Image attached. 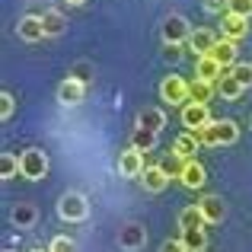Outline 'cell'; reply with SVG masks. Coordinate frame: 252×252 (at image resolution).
Returning a JSON list of instances; mask_svg holds the SVG:
<instances>
[{"label": "cell", "mask_w": 252, "mask_h": 252, "mask_svg": "<svg viewBox=\"0 0 252 252\" xmlns=\"http://www.w3.org/2000/svg\"><path fill=\"white\" fill-rule=\"evenodd\" d=\"M191 134L201 144H208V147H217V144H236L240 128H236V122H230V118H220V122H208L204 128L191 131Z\"/></svg>", "instance_id": "cell-1"}, {"label": "cell", "mask_w": 252, "mask_h": 252, "mask_svg": "<svg viewBox=\"0 0 252 252\" xmlns=\"http://www.w3.org/2000/svg\"><path fill=\"white\" fill-rule=\"evenodd\" d=\"M45 172H48V157H45L38 147H29V150L19 154V176L23 179L38 182V179H45Z\"/></svg>", "instance_id": "cell-2"}, {"label": "cell", "mask_w": 252, "mask_h": 252, "mask_svg": "<svg viewBox=\"0 0 252 252\" xmlns=\"http://www.w3.org/2000/svg\"><path fill=\"white\" fill-rule=\"evenodd\" d=\"M58 214H61L64 220H83V217L90 214V204H86V198L80 191H67V195L58 201Z\"/></svg>", "instance_id": "cell-3"}, {"label": "cell", "mask_w": 252, "mask_h": 252, "mask_svg": "<svg viewBox=\"0 0 252 252\" xmlns=\"http://www.w3.org/2000/svg\"><path fill=\"white\" fill-rule=\"evenodd\" d=\"M160 96H163V102H169V105H189V80H182V77H166V80L160 83Z\"/></svg>", "instance_id": "cell-4"}, {"label": "cell", "mask_w": 252, "mask_h": 252, "mask_svg": "<svg viewBox=\"0 0 252 252\" xmlns=\"http://www.w3.org/2000/svg\"><path fill=\"white\" fill-rule=\"evenodd\" d=\"M163 38H166V45H179V42H185V38H191V29H189V23H185V16H179V13L166 16V23H163Z\"/></svg>", "instance_id": "cell-5"}, {"label": "cell", "mask_w": 252, "mask_h": 252, "mask_svg": "<svg viewBox=\"0 0 252 252\" xmlns=\"http://www.w3.org/2000/svg\"><path fill=\"white\" fill-rule=\"evenodd\" d=\"M83 93H86V83L80 80V77H67V80L58 86V102L61 105H80Z\"/></svg>", "instance_id": "cell-6"}, {"label": "cell", "mask_w": 252, "mask_h": 252, "mask_svg": "<svg viewBox=\"0 0 252 252\" xmlns=\"http://www.w3.org/2000/svg\"><path fill=\"white\" fill-rule=\"evenodd\" d=\"M118 169H122V176H128V179H134V176H141L144 169V154L137 147H128L125 154H118Z\"/></svg>", "instance_id": "cell-7"}, {"label": "cell", "mask_w": 252, "mask_h": 252, "mask_svg": "<svg viewBox=\"0 0 252 252\" xmlns=\"http://www.w3.org/2000/svg\"><path fill=\"white\" fill-rule=\"evenodd\" d=\"M211 122V115H208V105H201V102H189L182 109V125L189 131H198V128H204V125Z\"/></svg>", "instance_id": "cell-8"}, {"label": "cell", "mask_w": 252, "mask_h": 252, "mask_svg": "<svg viewBox=\"0 0 252 252\" xmlns=\"http://www.w3.org/2000/svg\"><path fill=\"white\" fill-rule=\"evenodd\" d=\"M220 29H223V38L236 42V38H246L249 19L246 16H236V13H227V16H223V23H220Z\"/></svg>", "instance_id": "cell-9"}, {"label": "cell", "mask_w": 252, "mask_h": 252, "mask_svg": "<svg viewBox=\"0 0 252 252\" xmlns=\"http://www.w3.org/2000/svg\"><path fill=\"white\" fill-rule=\"evenodd\" d=\"M211 58H214L223 70H230L236 64V42H230V38H217V45L211 48Z\"/></svg>", "instance_id": "cell-10"}, {"label": "cell", "mask_w": 252, "mask_h": 252, "mask_svg": "<svg viewBox=\"0 0 252 252\" xmlns=\"http://www.w3.org/2000/svg\"><path fill=\"white\" fill-rule=\"evenodd\" d=\"M16 32H19L23 42H38V38H45L42 16H23V19H19V26H16Z\"/></svg>", "instance_id": "cell-11"}, {"label": "cell", "mask_w": 252, "mask_h": 252, "mask_svg": "<svg viewBox=\"0 0 252 252\" xmlns=\"http://www.w3.org/2000/svg\"><path fill=\"white\" fill-rule=\"evenodd\" d=\"M182 185L185 189H201L204 182H208V172H204V166L198 160H185V166H182Z\"/></svg>", "instance_id": "cell-12"}, {"label": "cell", "mask_w": 252, "mask_h": 252, "mask_svg": "<svg viewBox=\"0 0 252 252\" xmlns=\"http://www.w3.org/2000/svg\"><path fill=\"white\" fill-rule=\"evenodd\" d=\"M189 45H191V51H195L198 58H204V55H211V48L217 45V35L211 29H195L191 38H189Z\"/></svg>", "instance_id": "cell-13"}, {"label": "cell", "mask_w": 252, "mask_h": 252, "mask_svg": "<svg viewBox=\"0 0 252 252\" xmlns=\"http://www.w3.org/2000/svg\"><path fill=\"white\" fill-rule=\"evenodd\" d=\"M141 176H144V179H141L144 189L154 191V195H157V191H163V189L169 185V176H166V169H163V166H147Z\"/></svg>", "instance_id": "cell-14"}, {"label": "cell", "mask_w": 252, "mask_h": 252, "mask_svg": "<svg viewBox=\"0 0 252 252\" xmlns=\"http://www.w3.org/2000/svg\"><path fill=\"white\" fill-rule=\"evenodd\" d=\"M214 93H217V83H211V80H201V77H195V80L189 83V99H191V102H201V105H208Z\"/></svg>", "instance_id": "cell-15"}, {"label": "cell", "mask_w": 252, "mask_h": 252, "mask_svg": "<svg viewBox=\"0 0 252 252\" xmlns=\"http://www.w3.org/2000/svg\"><path fill=\"white\" fill-rule=\"evenodd\" d=\"M198 208H201V214H204V223H220L223 220V201L217 195H204L201 201H198Z\"/></svg>", "instance_id": "cell-16"}, {"label": "cell", "mask_w": 252, "mask_h": 252, "mask_svg": "<svg viewBox=\"0 0 252 252\" xmlns=\"http://www.w3.org/2000/svg\"><path fill=\"white\" fill-rule=\"evenodd\" d=\"M137 128H147V131H157V134H160V131L166 128V112L163 109H144L141 115H137Z\"/></svg>", "instance_id": "cell-17"}, {"label": "cell", "mask_w": 252, "mask_h": 252, "mask_svg": "<svg viewBox=\"0 0 252 252\" xmlns=\"http://www.w3.org/2000/svg\"><path fill=\"white\" fill-rule=\"evenodd\" d=\"M198 144H201V141H198L191 131H185V134H179V137H176V144H172V154L182 157V160H195Z\"/></svg>", "instance_id": "cell-18"}, {"label": "cell", "mask_w": 252, "mask_h": 252, "mask_svg": "<svg viewBox=\"0 0 252 252\" xmlns=\"http://www.w3.org/2000/svg\"><path fill=\"white\" fill-rule=\"evenodd\" d=\"M195 77H201V80H211V83H217L223 77V67L214 61L211 55H204V58H198V64H195Z\"/></svg>", "instance_id": "cell-19"}, {"label": "cell", "mask_w": 252, "mask_h": 252, "mask_svg": "<svg viewBox=\"0 0 252 252\" xmlns=\"http://www.w3.org/2000/svg\"><path fill=\"white\" fill-rule=\"evenodd\" d=\"M182 243L189 246V252H204V246H208V233H204V227H185L182 230Z\"/></svg>", "instance_id": "cell-20"}, {"label": "cell", "mask_w": 252, "mask_h": 252, "mask_svg": "<svg viewBox=\"0 0 252 252\" xmlns=\"http://www.w3.org/2000/svg\"><path fill=\"white\" fill-rule=\"evenodd\" d=\"M243 90H246V86L236 80V77L230 74V70H223V77L217 80V93H220L223 99H240V93H243Z\"/></svg>", "instance_id": "cell-21"}, {"label": "cell", "mask_w": 252, "mask_h": 252, "mask_svg": "<svg viewBox=\"0 0 252 252\" xmlns=\"http://www.w3.org/2000/svg\"><path fill=\"white\" fill-rule=\"evenodd\" d=\"M179 227H208L204 223V214H201V208L198 204H189V208H182L179 211Z\"/></svg>", "instance_id": "cell-22"}, {"label": "cell", "mask_w": 252, "mask_h": 252, "mask_svg": "<svg viewBox=\"0 0 252 252\" xmlns=\"http://www.w3.org/2000/svg\"><path fill=\"white\" fill-rule=\"evenodd\" d=\"M131 147H137L141 154H150L157 147V131H147V128H137L131 134Z\"/></svg>", "instance_id": "cell-23"}, {"label": "cell", "mask_w": 252, "mask_h": 252, "mask_svg": "<svg viewBox=\"0 0 252 252\" xmlns=\"http://www.w3.org/2000/svg\"><path fill=\"white\" fill-rule=\"evenodd\" d=\"M144 240H147V233H144L141 227H134V223H131V227H125L122 233H118V243H122L125 249H137V246H144Z\"/></svg>", "instance_id": "cell-24"}, {"label": "cell", "mask_w": 252, "mask_h": 252, "mask_svg": "<svg viewBox=\"0 0 252 252\" xmlns=\"http://www.w3.org/2000/svg\"><path fill=\"white\" fill-rule=\"evenodd\" d=\"M42 23H45V35H61L64 26H67V19H64V13L48 10V13H42Z\"/></svg>", "instance_id": "cell-25"}, {"label": "cell", "mask_w": 252, "mask_h": 252, "mask_svg": "<svg viewBox=\"0 0 252 252\" xmlns=\"http://www.w3.org/2000/svg\"><path fill=\"white\" fill-rule=\"evenodd\" d=\"M19 172V160L13 154H3L0 157V179H13Z\"/></svg>", "instance_id": "cell-26"}, {"label": "cell", "mask_w": 252, "mask_h": 252, "mask_svg": "<svg viewBox=\"0 0 252 252\" xmlns=\"http://www.w3.org/2000/svg\"><path fill=\"white\" fill-rule=\"evenodd\" d=\"M35 220V208L32 204H16V211H13V223H19V227H26V223Z\"/></svg>", "instance_id": "cell-27"}, {"label": "cell", "mask_w": 252, "mask_h": 252, "mask_svg": "<svg viewBox=\"0 0 252 252\" xmlns=\"http://www.w3.org/2000/svg\"><path fill=\"white\" fill-rule=\"evenodd\" d=\"M160 166L163 169H166V176H182V166H185V160H182V157H176V154H169V160H163L160 163Z\"/></svg>", "instance_id": "cell-28"}, {"label": "cell", "mask_w": 252, "mask_h": 252, "mask_svg": "<svg viewBox=\"0 0 252 252\" xmlns=\"http://www.w3.org/2000/svg\"><path fill=\"white\" fill-rule=\"evenodd\" d=\"M230 74H233L243 86H252V64H233V67H230Z\"/></svg>", "instance_id": "cell-29"}, {"label": "cell", "mask_w": 252, "mask_h": 252, "mask_svg": "<svg viewBox=\"0 0 252 252\" xmlns=\"http://www.w3.org/2000/svg\"><path fill=\"white\" fill-rule=\"evenodd\" d=\"M48 252H77V246H74V240H67V236H55Z\"/></svg>", "instance_id": "cell-30"}, {"label": "cell", "mask_w": 252, "mask_h": 252, "mask_svg": "<svg viewBox=\"0 0 252 252\" xmlns=\"http://www.w3.org/2000/svg\"><path fill=\"white\" fill-rule=\"evenodd\" d=\"M227 13H236V16H252V0H230V10Z\"/></svg>", "instance_id": "cell-31"}, {"label": "cell", "mask_w": 252, "mask_h": 252, "mask_svg": "<svg viewBox=\"0 0 252 252\" xmlns=\"http://www.w3.org/2000/svg\"><path fill=\"white\" fill-rule=\"evenodd\" d=\"M10 115H13V96L10 93H0V118L6 122Z\"/></svg>", "instance_id": "cell-32"}, {"label": "cell", "mask_w": 252, "mask_h": 252, "mask_svg": "<svg viewBox=\"0 0 252 252\" xmlns=\"http://www.w3.org/2000/svg\"><path fill=\"white\" fill-rule=\"evenodd\" d=\"M160 252H189V246H185L182 240H166V243L160 246Z\"/></svg>", "instance_id": "cell-33"}, {"label": "cell", "mask_w": 252, "mask_h": 252, "mask_svg": "<svg viewBox=\"0 0 252 252\" xmlns=\"http://www.w3.org/2000/svg\"><path fill=\"white\" fill-rule=\"evenodd\" d=\"M223 6L230 10V0H204V10H208V13H220Z\"/></svg>", "instance_id": "cell-34"}, {"label": "cell", "mask_w": 252, "mask_h": 252, "mask_svg": "<svg viewBox=\"0 0 252 252\" xmlns=\"http://www.w3.org/2000/svg\"><path fill=\"white\" fill-rule=\"evenodd\" d=\"M166 58L169 61H179V58H182V48H179V45H166Z\"/></svg>", "instance_id": "cell-35"}, {"label": "cell", "mask_w": 252, "mask_h": 252, "mask_svg": "<svg viewBox=\"0 0 252 252\" xmlns=\"http://www.w3.org/2000/svg\"><path fill=\"white\" fill-rule=\"evenodd\" d=\"M67 3H74V6H80V3H83V0H67Z\"/></svg>", "instance_id": "cell-36"}, {"label": "cell", "mask_w": 252, "mask_h": 252, "mask_svg": "<svg viewBox=\"0 0 252 252\" xmlns=\"http://www.w3.org/2000/svg\"><path fill=\"white\" fill-rule=\"evenodd\" d=\"M32 252H48V249H32Z\"/></svg>", "instance_id": "cell-37"}]
</instances>
